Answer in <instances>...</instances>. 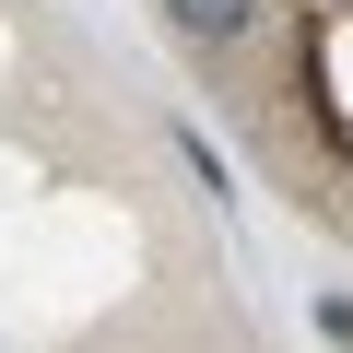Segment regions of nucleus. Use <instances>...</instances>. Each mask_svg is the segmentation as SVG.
<instances>
[{"mask_svg": "<svg viewBox=\"0 0 353 353\" xmlns=\"http://www.w3.org/2000/svg\"><path fill=\"white\" fill-rule=\"evenodd\" d=\"M165 24L189 36V48H236V36L259 24V0H165Z\"/></svg>", "mask_w": 353, "mask_h": 353, "instance_id": "nucleus-1", "label": "nucleus"}]
</instances>
